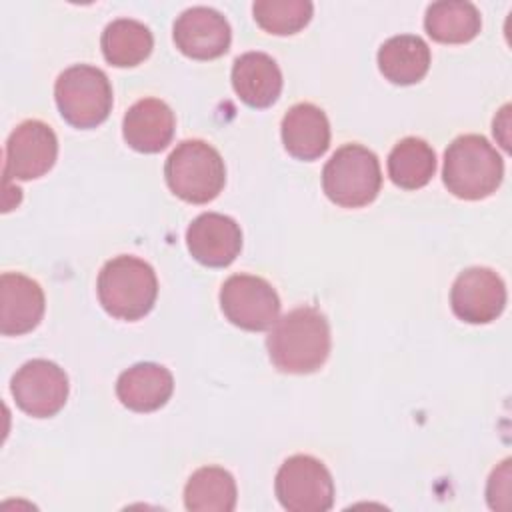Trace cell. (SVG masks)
<instances>
[{"label":"cell","instance_id":"obj_1","mask_svg":"<svg viewBox=\"0 0 512 512\" xmlns=\"http://www.w3.org/2000/svg\"><path fill=\"white\" fill-rule=\"evenodd\" d=\"M272 364L280 372H316L330 354V326L314 306H300L274 322L266 338Z\"/></svg>","mask_w":512,"mask_h":512},{"label":"cell","instance_id":"obj_2","mask_svg":"<svg viewBox=\"0 0 512 512\" xmlns=\"http://www.w3.org/2000/svg\"><path fill=\"white\" fill-rule=\"evenodd\" d=\"M504 176V162L496 148L480 134L452 140L444 152L442 180L448 192L462 200H482L496 192Z\"/></svg>","mask_w":512,"mask_h":512},{"label":"cell","instance_id":"obj_3","mask_svg":"<svg viewBox=\"0 0 512 512\" xmlns=\"http://www.w3.org/2000/svg\"><path fill=\"white\" fill-rule=\"evenodd\" d=\"M98 298L102 308L118 320L146 316L158 296V280L152 266L136 256H116L98 274Z\"/></svg>","mask_w":512,"mask_h":512},{"label":"cell","instance_id":"obj_4","mask_svg":"<svg viewBox=\"0 0 512 512\" xmlns=\"http://www.w3.org/2000/svg\"><path fill=\"white\" fill-rule=\"evenodd\" d=\"M164 176L168 188L190 204L214 200L226 182L220 152L204 140H184L166 158Z\"/></svg>","mask_w":512,"mask_h":512},{"label":"cell","instance_id":"obj_5","mask_svg":"<svg viewBox=\"0 0 512 512\" xmlns=\"http://www.w3.org/2000/svg\"><path fill=\"white\" fill-rule=\"evenodd\" d=\"M382 186V172L376 154L360 144L340 146L322 170L326 196L342 208L370 204Z\"/></svg>","mask_w":512,"mask_h":512},{"label":"cell","instance_id":"obj_6","mask_svg":"<svg viewBox=\"0 0 512 512\" xmlns=\"http://www.w3.org/2000/svg\"><path fill=\"white\" fill-rule=\"evenodd\" d=\"M54 98L62 118L76 128L102 124L112 110V86L108 76L88 64L66 68L56 84Z\"/></svg>","mask_w":512,"mask_h":512},{"label":"cell","instance_id":"obj_7","mask_svg":"<svg viewBox=\"0 0 512 512\" xmlns=\"http://www.w3.org/2000/svg\"><path fill=\"white\" fill-rule=\"evenodd\" d=\"M274 490L288 512H326L334 504V480L314 456L296 454L282 462Z\"/></svg>","mask_w":512,"mask_h":512},{"label":"cell","instance_id":"obj_8","mask_svg":"<svg viewBox=\"0 0 512 512\" xmlns=\"http://www.w3.org/2000/svg\"><path fill=\"white\" fill-rule=\"evenodd\" d=\"M220 306L234 326L250 332L270 328L280 314V298L272 284L252 274L230 276L222 284Z\"/></svg>","mask_w":512,"mask_h":512},{"label":"cell","instance_id":"obj_9","mask_svg":"<svg viewBox=\"0 0 512 512\" xmlns=\"http://www.w3.org/2000/svg\"><path fill=\"white\" fill-rule=\"evenodd\" d=\"M10 392L22 412L34 418H50L66 404L68 376L50 360H28L12 376Z\"/></svg>","mask_w":512,"mask_h":512},{"label":"cell","instance_id":"obj_10","mask_svg":"<svg viewBox=\"0 0 512 512\" xmlns=\"http://www.w3.org/2000/svg\"><path fill=\"white\" fill-rule=\"evenodd\" d=\"M58 140L54 130L40 120H24L8 140L4 152L6 180H34L44 176L56 162Z\"/></svg>","mask_w":512,"mask_h":512},{"label":"cell","instance_id":"obj_11","mask_svg":"<svg viewBox=\"0 0 512 512\" xmlns=\"http://www.w3.org/2000/svg\"><path fill=\"white\" fill-rule=\"evenodd\" d=\"M452 312L468 324H488L506 306L504 280L490 268H468L458 274L450 290Z\"/></svg>","mask_w":512,"mask_h":512},{"label":"cell","instance_id":"obj_12","mask_svg":"<svg viewBox=\"0 0 512 512\" xmlns=\"http://www.w3.org/2000/svg\"><path fill=\"white\" fill-rule=\"evenodd\" d=\"M176 48L194 60H212L222 56L230 46V24L214 8L192 6L174 22Z\"/></svg>","mask_w":512,"mask_h":512},{"label":"cell","instance_id":"obj_13","mask_svg":"<svg viewBox=\"0 0 512 512\" xmlns=\"http://www.w3.org/2000/svg\"><path fill=\"white\" fill-rule=\"evenodd\" d=\"M186 246L194 260L222 268L236 260L242 248V230L230 216L204 212L186 230Z\"/></svg>","mask_w":512,"mask_h":512},{"label":"cell","instance_id":"obj_14","mask_svg":"<svg viewBox=\"0 0 512 512\" xmlns=\"http://www.w3.org/2000/svg\"><path fill=\"white\" fill-rule=\"evenodd\" d=\"M44 316V292L40 284L20 272H4L0 278V332L20 336L34 330Z\"/></svg>","mask_w":512,"mask_h":512},{"label":"cell","instance_id":"obj_15","mask_svg":"<svg viewBox=\"0 0 512 512\" xmlns=\"http://www.w3.org/2000/svg\"><path fill=\"white\" fill-rule=\"evenodd\" d=\"M174 112L158 98H142L128 108L122 134L130 148L146 154L164 150L174 136Z\"/></svg>","mask_w":512,"mask_h":512},{"label":"cell","instance_id":"obj_16","mask_svg":"<svg viewBox=\"0 0 512 512\" xmlns=\"http://www.w3.org/2000/svg\"><path fill=\"white\" fill-rule=\"evenodd\" d=\"M174 390V378L168 368L154 362H140L118 376L116 396L134 412H154L162 408Z\"/></svg>","mask_w":512,"mask_h":512},{"label":"cell","instance_id":"obj_17","mask_svg":"<svg viewBox=\"0 0 512 512\" xmlns=\"http://www.w3.org/2000/svg\"><path fill=\"white\" fill-rule=\"evenodd\" d=\"M232 86L238 98L252 108L274 104L282 90V72L264 52H246L234 60Z\"/></svg>","mask_w":512,"mask_h":512},{"label":"cell","instance_id":"obj_18","mask_svg":"<svg viewBox=\"0 0 512 512\" xmlns=\"http://www.w3.org/2000/svg\"><path fill=\"white\" fill-rule=\"evenodd\" d=\"M282 142L290 156L316 160L330 146V124L326 114L310 104H294L282 118Z\"/></svg>","mask_w":512,"mask_h":512},{"label":"cell","instance_id":"obj_19","mask_svg":"<svg viewBox=\"0 0 512 512\" xmlns=\"http://www.w3.org/2000/svg\"><path fill=\"white\" fill-rule=\"evenodd\" d=\"M378 68L392 84H416L430 68V48L414 34L392 36L378 50Z\"/></svg>","mask_w":512,"mask_h":512},{"label":"cell","instance_id":"obj_20","mask_svg":"<svg viewBox=\"0 0 512 512\" xmlns=\"http://www.w3.org/2000/svg\"><path fill=\"white\" fill-rule=\"evenodd\" d=\"M482 18L472 2L442 0L426 8L424 28L428 36L442 44H464L478 36Z\"/></svg>","mask_w":512,"mask_h":512},{"label":"cell","instance_id":"obj_21","mask_svg":"<svg viewBox=\"0 0 512 512\" xmlns=\"http://www.w3.org/2000/svg\"><path fill=\"white\" fill-rule=\"evenodd\" d=\"M100 46L106 62L118 68H128L150 56L154 38L150 28L142 22L132 18H118L104 28Z\"/></svg>","mask_w":512,"mask_h":512},{"label":"cell","instance_id":"obj_22","mask_svg":"<svg viewBox=\"0 0 512 512\" xmlns=\"http://www.w3.org/2000/svg\"><path fill=\"white\" fill-rule=\"evenodd\" d=\"M184 504L190 512H230L236 508V482L220 466L198 468L186 482Z\"/></svg>","mask_w":512,"mask_h":512},{"label":"cell","instance_id":"obj_23","mask_svg":"<svg viewBox=\"0 0 512 512\" xmlns=\"http://www.w3.org/2000/svg\"><path fill=\"white\" fill-rule=\"evenodd\" d=\"M436 170L432 146L416 136L402 138L388 154L390 180L404 190H418L430 182Z\"/></svg>","mask_w":512,"mask_h":512},{"label":"cell","instance_id":"obj_24","mask_svg":"<svg viewBox=\"0 0 512 512\" xmlns=\"http://www.w3.org/2000/svg\"><path fill=\"white\" fill-rule=\"evenodd\" d=\"M308 0H258L252 4L258 26L276 36H288L302 30L312 18Z\"/></svg>","mask_w":512,"mask_h":512}]
</instances>
